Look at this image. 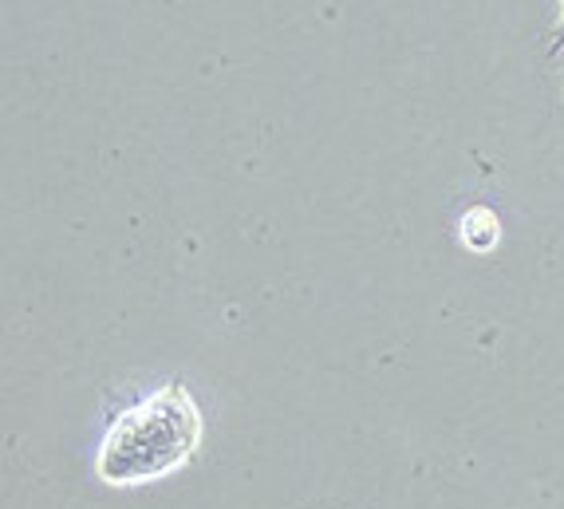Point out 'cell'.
<instances>
[{"instance_id": "1", "label": "cell", "mask_w": 564, "mask_h": 509, "mask_svg": "<svg viewBox=\"0 0 564 509\" xmlns=\"http://www.w3.org/2000/svg\"><path fill=\"white\" fill-rule=\"evenodd\" d=\"M202 411L189 396L186 383H166L154 396L127 407L111 426H107L99 454H95V474L107 486H147L154 478L182 470L198 454Z\"/></svg>"}, {"instance_id": "2", "label": "cell", "mask_w": 564, "mask_h": 509, "mask_svg": "<svg viewBox=\"0 0 564 509\" xmlns=\"http://www.w3.org/2000/svg\"><path fill=\"white\" fill-rule=\"evenodd\" d=\"M498 237H501V226L489 209H470V214L462 217V241L470 249H478V253L498 246Z\"/></svg>"}]
</instances>
